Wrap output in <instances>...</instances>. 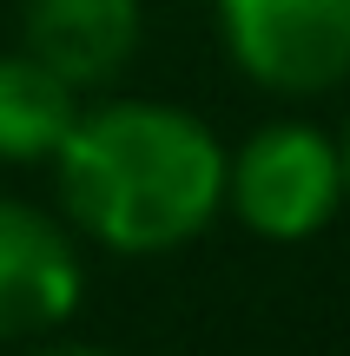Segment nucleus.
I'll return each instance as SVG.
<instances>
[{
    "label": "nucleus",
    "instance_id": "obj_1",
    "mask_svg": "<svg viewBox=\"0 0 350 356\" xmlns=\"http://www.w3.org/2000/svg\"><path fill=\"white\" fill-rule=\"evenodd\" d=\"M60 204L106 251H179L225 204V145L205 119L159 99H106L79 113L53 152Z\"/></svg>",
    "mask_w": 350,
    "mask_h": 356
},
{
    "label": "nucleus",
    "instance_id": "obj_2",
    "mask_svg": "<svg viewBox=\"0 0 350 356\" xmlns=\"http://www.w3.org/2000/svg\"><path fill=\"white\" fill-rule=\"evenodd\" d=\"M225 198L271 244L317 238L344 198V152L317 126H264L225 159Z\"/></svg>",
    "mask_w": 350,
    "mask_h": 356
},
{
    "label": "nucleus",
    "instance_id": "obj_3",
    "mask_svg": "<svg viewBox=\"0 0 350 356\" xmlns=\"http://www.w3.org/2000/svg\"><path fill=\"white\" fill-rule=\"evenodd\" d=\"M218 33L271 92H324L350 73V0H218Z\"/></svg>",
    "mask_w": 350,
    "mask_h": 356
},
{
    "label": "nucleus",
    "instance_id": "obj_4",
    "mask_svg": "<svg viewBox=\"0 0 350 356\" xmlns=\"http://www.w3.org/2000/svg\"><path fill=\"white\" fill-rule=\"evenodd\" d=\"M79 310V251L47 211L0 198V343L60 330Z\"/></svg>",
    "mask_w": 350,
    "mask_h": 356
},
{
    "label": "nucleus",
    "instance_id": "obj_5",
    "mask_svg": "<svg viewBox=\"0 0 350 356\" xmlns=\"http://www.w3.org/2000/svg\"><path fill=\"white\" fill-rule=\"evenodd\" d=\"M20 33L40 66L79 92L106 86L139 53V0H20Z\"/></svg>",
    "mask_w": 350,
    "mask_h": 356
},
{
    "label": "nucleus",
    "instance_id": "obj_6",
    "mask_svg": "<svg viewBox=\"0 0 350 356\" xmlns=\"http://www.w3.org/2000/svg\"><path fill=\"white\" fill-rule=\"evenodd\" d=\"M79 126V86L40 66L33 53H0V159L7 165H40L66 145Z\"/></svg>",
    "mask_w": 350,
    "mask_h": 356
},
{
    "label": "nucleus",
    "instance_id": "obj_7",
    "mask_svg": "<svg viewBox=\"0 0 350 356\" xmlns=\"http://www.w3.org/2000/svg\"><path fill=\"white\" fill-rule=\"evenodd\" d=\"M40 356H113V350H100V343H53V350H40Z\"/></svg>",
    "mask_w": 350,
    "mask_h": 356
},
{
    "label": "nucleus",
    "instance_id": "obj_8",
    "mask_svg": "<svg viewBox=\"0 0 350 356\" xmlns=\"http://www.w3.org/2000/svg\"><path fill=\"white\" fill-rule=\"evenodd\" d=\"M344 191H350V145H344Z\"/></svg>",
    "mask_w": 350,
    "mask_h": 356
}]
</instances>
